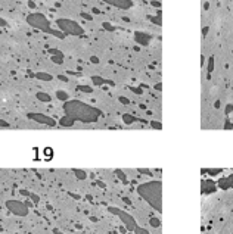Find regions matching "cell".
I'll return each instance as SVG.
<instances>
[{
  "label": "cell",
  "mask_w": 233,
  "mask_h": 234,
  "mask_svg": "<svg viewBox=\"0 0 233 234\" xmlns=\"http://www.w3.org/2000/svg\"><path fill=\"white\" fill-rule=\"evenodd\" d=\"M137 192L156 211H161V183L160 181H152V183L142 184V186L137 187Z\"/></svg>",
  "instance_id": "6da1fadb"
},
{
  "label": "cell",
  "mask_w": 233,
  "mask_h": 234,
  "mask_svg": "<svg viewBox=\"0 0 233 234\" xmlns=\"http://www.w3.org/2000/svg\"><path fill=\"white\" fill-rule=\"evenodd\" d=\"M6 208L14 215H18V216H25V215H28V206L24 203V202L7 200L6 202Z\"/></svg>",
  "instance_id": "7a4b0ae2"
},
{
  "label": "cell",
  "mask_w": 233,
  "mask_h": 234,
  "mask_svg": "<svg viewBox=\"0 0 233 234\" xmlns=\"http://www.w3.org/2000/svg\"><path fill=\"white\" fill-rule=\"evenodd\" d=\"M109 211H111V212H114V214L120 215L121 221L126 224L127 230H134V228H136V222H134V220L128 214H124V212H121V211H118V209H114V208H109Z\"/></svg>",
  "instance_id": "3957f363"
},
{
  "label": "cell",
  "mask_w": 233,
  "mask_h": 234,
  "mask_svg": "<svg viewBox=\"0 0 233 234\" xmlns=\"http://www.w3.org/2000/svg\"><path fill=\"white\" fill-rule=\"evenodd\" d=\"M215 190V186H214L213 181H204V184H202V192L204 193H211Z\"/></svg>",
  "instance_id": "277c9868"
},
{
  "label": "cell",
  "mask_w": 233,
  "mask_h": 234,
  "mask_svg": "<svg viewBox=\"0 0 233 234\" xmlns=\"http://www.w3.org/2000/svg\"><path fill=\"white\" fill-rule=\"evenodd\" d=\"M218 187L220 188H230V181H229V177H223V178L218 181Z\"/></svg>",
  "instance_id": "5b68a950"
},
{
  "label": "cell",
  "mask_w": 233,
  "mask_h": 234,
  "mask_svg": "<svg viewBox=\"0 0 233 234\" xmlns=\"http://www.w3.org/2000/svg\"><path fill=\"white\" fill-rule=\"evenodd\" d=\"M214 71V56H211L210 58V60H208V77L211 75V72Z\"/></svg>",
  "instance_id": "8992f818"
},
{
  "label": "cell",
  "mask_w": 233,
  "mask_h": 234,
  "mask_svg": "<svg viewBox=\"0 0 233 234\" xmlns=\"http://www.w3.org/2000/svg\"><path fill=\"white\" fill-rule=\"evenodd\" d=\"M151 225H152V227H160V225H161L160 220H156V218H152V220H151Z\"/></svg>",
  "instance_id": "52a82bcc"
},
{
  "label": "cell",
  "mask_w": 233,
  "mask_h": 234,
  "mask_svg": "<svg viewBox=\"0 0 233 234\" xmlns=\"http://www.w3.org/2000/svg\"><path fill=\"white\" fill-rule=\"evenodd\" d=\"M220 171H221V169H210V174H211V175H215V174H218Z\"/></svg>",
  "instance_id": "ba28073f"
},
{
  "label": "cell",
  "mask_w": 233,
  "mask_h": 234,
  "mask_svg": "<svg viewBox=\"0 0 233 234\" xmlns=\"http://www.w3.org/2000/svg\"><path fill=\"white\" fill-rule=\"evenodd\" d=\"M229 181H230V187L233 188V174H232V175H229Z\"/></svg>",
  "instance_id": "9c48e42d"
},
{
  "label": "cell",
  "mask_w": 233,
  "mask_h": 234,
  "mask_svg": "<svg viewBox=\"0 0 233 234\" xmlns=\"http://www.w3.org/2000/svg\"><path fill=\"white\" fill-rule=\"evenodd\" d=\"M232 111H233V105H229V106H227V109H226V112L229 114V112H232Z\"/></svg>",
  "instance_id": "30bf717a"
},
{
  "label": "cell",
  "mask_w": 233,
  "mask_h": 234,
  "mask_svg": "<svg viewBox=\"0 0 233 234\" xmlns=\"http://www.w3.org/2000/svg\"><path fill=\"white\" fill-rule=\"evenodd\" d=\"M77 177H80V178H84V177H86V175H84V172H78V171H77Z\"/></svg>",
  "instance_id": "8fae6325"
},
{
  "label": "cell",
  "mask_w": 233,
  "mask_h": 234,
  "mask_svg": "<svg viewBox=\"0 0 233 234\" xmlns=\"http://www.w3.org/2000/svg\"><path fill=\"white\" fill-rule=\"evenodd\" d=\"M202 33H204V35H205V34L208 33V27H205V28H204V31H202Z\"/></svg>",
  "instance_id": "7c38bea8"
}]
</instances>
